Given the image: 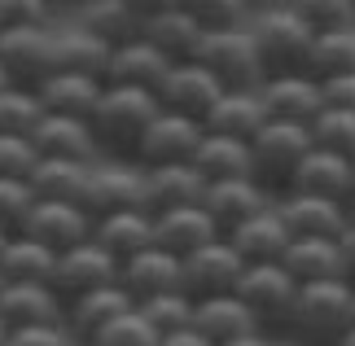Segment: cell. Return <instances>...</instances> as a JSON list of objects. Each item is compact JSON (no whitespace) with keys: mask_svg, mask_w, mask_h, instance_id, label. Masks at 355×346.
Returning <instances> with one entry per match:
<instances>
[{"mask_svg":"<svg viewBox=\"0 0 355 346\" xmlns=\"http://www.w3.org/2000/svg\"><path fill=\"white\" fill-rule=\"evenodd\" d=\"M158 96L145 88H123V84H101V96L88 114V128L97 136L101 158H132L141 132L149 128V119L158 114Z\"/></svg>","mask_w":355,"mask_h":346,"instance_id":"6da1fadb","label":"cell"},{"mask_svg":"<svg viewBox=\"0 0 355 346\" xmlns=\"http://www.w3.org/2000/svg\"><path fill=\"white\" fill-rule=\"evenodd\" d=\"M355 329V307H351V285L347 281H311L298 285L290 334L298 346H338Z\"/></svg>","mask_w":355,"mask_h":346,"instance_id":"7a4b0ae2","label":"cell"},{"mask_svg":"<svg viewBox=\"0 0 355 346\" xmlns=\"http://www.w3.org/2000/svg\"><path fill=\"white\" fill-rule=\"evenodd\" d=\"M245 149H250V180L268 198H281V193H290V184H294L298 162L311 154V132L303 123L268 119L263 128L245 141Z\"/></svg>","mask_w":355,"mask_h":346,"instance_id":"3957f363","label":"cell"},{"mask_svg":"<svg viewBox=\"0 0 355 346\" xmlns=\"http://www.w3.org/2000/svg\"><path fill=\"white\" fill-rule=\"evenodd\" d=\"M233 294L245 302V311H250V320H254V334H263V338H285L290 334L298 281L281 268V263H245Z\"/></svg>","mask_w":355,"mask_h":346,"instance_id":"277c9868","label":"cell"},{"mask_svg":"<svg viewBox=\"0 0 355 346\" xmlns=\"http://www.w3.org/2000/svg\"><path fill=\"white\" fill-rule=\"evenodd\" d=\"M245 31L254 40L263 75H303L307 71V53H311V35L316 31H311L307 22H298L285 5L263 9Z\"/></svg>","mask_w":355,"mask_h":346,"instance_id":"5b68a950","label":"cell"},{"mask_svg":"<svg viewBox=\"0 0 355 346\" xmlns=\"http://www.w3.org/2000/svg\"><path fill=\"white\" fill-rule=\"evenodd\" d=\"M193 62L207 66V71L220 79V88H259L268 79L245 26H237V31H207Z\"/></svg>","mask_w":355,"mask_h":346,"instance_id":"8992f818","label":"cell"},{"mask_svg":"<svg viewBox=\"0 0 355 346\" xmlns=\"http://www.w3.org/2000/svg\"><path fill=\"white\" fill-rule=\"evenodd\" d=\"M79 206L97 219V215H110V211H145V180L141 167L132 158H97L88 167L84 180V193H79Z\"/></svg>","mask_w":355,"mask_h":346,"instance_id":"52a82bcc","label":"cell"},{"mask_svg":"<svg viewBox=\"0 0 355 346\" xmlns=\"http://www.w3.org/2000/svg\"><path fill=\"white\" fill-rule=\"evenodd\" d=\"M202 123L198 119H184V114H171V110H158L149 119V128L141 132V141L132 149V162L136 167H162V162H189L193 149L202 141Z\"/></svg>","mask_w":355,"mask_h":346,"instance_id":"ba28073f","label":"cell"},{"mask_svg":"<svg viewBox=\"0 0 355 346\" xmlns=\"http://www.w3.org/2000/svg\"><path fill=\"white\" fill-rule=\"evenodd\" d=\"M0 71L9 84L35 88L53 71V26H9L0 31Z\"/></svg>","mask_w":355,"mask_h":346,"instance_id":"9c48e42d","label":"cell"},{"mask_svg":"<svg viewBox=\"0 0 355 346\" xmlns=\"http://www.w3.org/2000/svg\"><path fill=\"white\" fill-rule=\"evenodd\" d=\"M101 285H119V259L105 254L92 237L79 241V245H71V250H62L58 263H53L49 289L62 302L75 298V294H88V289H101Z\"/></svg>","mask_w":355,"mask_h":346,"instance_id":"30bf717a","label":"cell"},{"mask_svg":"<svg viewBox=\"0 0 355 346\" xmlns=\"http://www.w3.org/2000/svg\"><path fill=\"white\" fill-rule=\"evenodd\" d=\"M281 224L290 228V237H329L338 241V232L351 224V206L347 202H334V198H320V193H303V189H290L281 198H272Z\"/></svg>","mask_w":355,"mask_h":346,"instance_id":"8fae6325","label":"cell"},{"mask_svg":"<svg viewBox=\"0 0 355 346\" xmlns=\"http://www.w3.org/2000/svg\"><path fill=\"white\" fill-rule=\"evenodd\" d=\"M245 263L237 259V250L224 237H215L207 245H198L193 254L180 259V289L189 298H211V294H233L237 276Z\"/></svg>","mask_w":355,"mask_h":346,"instance_id":"7c38bea8","label":"cell"},{"mask_svg":"<svg viewBox=\"0 0 355 346\" xmlns=\"http://www.w3.org/2000/svg\"><path fill=\"white\" fill-rule=\"evenodd\" d=\"M18 237H31V241L44 245V250L62 254V250H71V245L92 237V215L79 202H40L35 198Z\"/></svg>","mask_w":355,"mask_h":346,"instance_id":"4fadbf2b","label":"cell"},{"mask_svg":"<svg viewBox=\"0 0 355 346\" xmlns=\"http://www.w3.org/2000/svg\"><path fill=\"white\" fill-rule=\"evenodd\" d=\"M220 79H215L207 66L198 62H171L167 75H162V84L154 88L158 105L171 110V114H184V119H207V110L215 105V96H220Z\"/></svg>","mask_w":355,"mask_h":346,"instance_id":"5bb4252c","label":"cell"},{"mask_svg":"<svg viewBox=\"0 0 355 346\" xmlns=\"http://www.w3.org/2000/svg\"><path fill=\"white\" fill-rule=\"evenodd\" d=\"M198 206L207 211V219L215 224V232L228 237L237 224H245L250 215H259L263 206H272V198L254 184L250 175H233V180H211V184L202 189V202Z\"/></svg>","mask_w":355,"mask_h":346,"instance_id":"9a60e30c","label":"cell"},{"mask_svg":"<svg viewBox=\"0 0 355 346\" xmlns=\"http://www.w3.org/2000/svg\"><path fill=\"white\" fill-rule=\"evenodd\" d=\"M136 302L123 294V285H101V289H88V294H75L62 302V329L75 346H88V338L97 334L101 325H110L114 315H123Z\"/></svg>","mask_w":355,"mask_h":346,"instance_id":"2e32d148","label":"cell"},{"mask_svg":"<svg viewBox=\"0 0 355 346\" xmlns=\"http://www.w3.org/2000/svg\"><path fill=\"white\" fill-rule=\"evenodd\" d=\"M119 285L132 302L171 294V289H180V259L158 250V245H145V250H136L132 259L119 263Z\"/></svg>","mask_w":355,"mask_h":346,"instance_id":"e0dca14e","label":"cell"},{"mask_svg":"<svg viewBox=\"0 0 355 346\" xmlns=\"http://www.w3.org/2000/svg\"><path fill=\"white\" fill-rule=\"evenodd\" d=\"M40 158H71V162H97V136H92L88 119H66V114H44L35 132L26 136Z\"/></svg>","mask_w":355,"mask_h":346,"instance_id":"ac0fdd59","label":"cell"},{"mask_svg":"<svg viewBox=\"0 0 355 346\" xmlns=\"http://www.w3.org/2000/svg\"><path fill=\"white\" fill-rule=\"evenodd\" d=\"M259 101H263L268 119L303 123V128L320 114V88L311 75H268L259 84Z\"/></svg>","mask_w":355,"mask_h":346,"instance_id":"d6986e66","label":"cell"},{"mask_svg":"<svg viewBox=\"0 0 355 346\" xmlns=\"http://www.w3.org/2000/svg\"><path fill=\"white\" fill-rule=\"evenodd\" d=\"M167 58L154 49V44H145L141 35L128 40V44H114L110 49V58H105V71H101V84H123V88H145V92H154L162 84V75H167Z\"/></svg>","mask_w":355,"mask_h":346,"instance_id":"ffe728a7","label":"cell"},{"mask_svg":"<svg viewBox=\"0 0 355 346\" xmlns=\"http://www.w3.org/2000/svg\"><path fill=\"white\" fill-rule=\"evenodd\" d=\"M145 180V211H171V206H193L202 202L207 180L193 171V162H162V167H141Z\"/></svg>","mask_w":355,"mask_h":346,"instance_id":"44dd1931","label":"cell"},{"mask_svg":"<svg viewBox=\"0 0 355 346\" xmlns=\"http://www.w3.org/2000/svg\"><path fill=\"white\" fill-rule=\"evenodd\" d=\"M268 123V110L259 101V88H224L207 110L202 128L215 136H233V141H250V136Z\"/></svg>","mask_w":355,"mask_h":346,"instance_id":"7402d4cb","label":"cell"},{"mask_svg":"<svg viewBox=\"0 0 355 346\" xmlns=\"http://www.w3.org/2000/svg\"><path fill=\"white\" fill-rule=\"evenodd\" d=\"M202 26L189 18V9H162V13H145L141 18V40L154 44L167 62H193L198 44H202Z\"/></svg>","mask_w":355,"mask_h":346,"instance_id":"603a6c76","label":"cell"},{"mask_svg":"<svg viewBox=\"0 0 355 346\" xmlns=\"http://www.w3.org/2000/svg\"><path fill=\"white\" fill-rule=\"evenodd\" d=\"M215 237H220V232H215V224L207 219V211H202L198 202L193 206H171V211L154 215V245L175 254V259L193 254L198 245H207Z\"/></svg>","mask_w":355,"mask_h":346,"instance_id":"cb8c5ba5","label":"cell"},{"mask_svg":"<svg viewBox=\"0 0 355 346\" xmlns=\"http://www.w3.org/2000/svg\"><path fill=\"white\" fill-rule=\"evenodd\" d=\"M290 189L320 193V198H334V202H347V206H351V198H355V167H351V158L311 145V154L298 162Z\"/></svg>","mask_w":355,"mask_h":346,"instance_id":"d4e9b609","label":"cell"},{"mask_svg":"<svg viewBox=\"0 0 355 346\" xmlns=\"http://www.w3.org/2000/svg\"><path fill=\"white\" fill-rule=\"evenodd\" d=\"M189 329H198L211 346H224L241 334H254V320L237 294H211V298H193Z\"/></svg>","mask_w":355,"mask_h":346,"instance_id":"484cf974","label":"cell"},{"mask_svg":"<svg viewBox=\"0 0 355 346\" xmlns=\"http://www.w3.org/2000/svg\"><path fill=\"white\" fill-rule=\"evenodd\" d=\"M92 241L101 245L105 254H114L119 263L132 259L136 250L154 245V215L149 211H110V215H97L92 219Z\"/></svg>","mask_w":355,"mask_h":346,"instance_id":"4316f807","label":"cell"},{"mask_svg":"<svg viewBox=\"0 0 355 346\" xmlns=\"http://www.w3.org/2000/svg\"><path fill=\"white\" fill-rule=\"evenodd\" d=\"M35 96L44 114H66V119H88L101 96V79L92 75H71V71H49L35 84Z\"/></svg>","mask_w":355,"mask_h":346,"instance_id":"83f0119b","label":"cell"},{"mask_svg":"<svg viewBox=\"0 0 355 346\" xmlns=\"http://www.w3.org/2000/svg\"><path fill=\"white\" fill-rule=\"evenodd\" d=\"M0 320L9 329H26V325H62V298L49 285H31V281H9L0 289Z\"/></svg>","mask_w":355,"mask_h":346,"instance_id":"f1b7e54d","label":"cell"},{"mask_svg":"<svg viewBox=\"0 0 355 346\" xmlns=\"http://www.w3.org/2000/svg\"><path fill=\"white\" fill-rule=\"evenodd\" d=\"M224 241L237 250L241 263H277L281 250H285V241H290V228L281 224L277 206H263L259 215H250L245 224H237Z\"/></svg>","mask_w":355,"mask_h":346,"instance_id":"f546056e","label":"cell"},{"mask_svg":"<svg viewBox=\"0 0 355 346\" xmlns=\"http://www.w3.org/2000/svg\"><path fill=\"white\" fill-rule=\"evenodd\" d=\"M277 263L294 276L298 285L343 281V272H338V241H329V237H290Z\"/></svg>","mask_w":355,"mask_h":346,"instance_id":"4dcf8cb0","label":"cell"},{"mask_svg":"<svg viewBox=\"0 0 355 346\" xmlns=\"http://www.w3.org/2000/svg\"><path fill=\"white\" fill-rule=\"evenodd\" d=\"M88 35L105 40V44H128V40L141 35V13H136L128 0H79V22Z\"/></svg>","mask_w":355,"mask_h":346,"instance_id":"1f68e13d","label":"cell"},{"mask_svg":"<svg viewBox=\"0 0 355 346\" xmlns=\"http://www.w3.org/2000/svg\"><path fill=\"white\" fill-rule=\"evenodd\" d=\"M105 58H110V44L97 35H88L84 26H71V31H53V71H71V75H92L101 79Z\"/></svg>","mask_w":355,"mask_h":346,"instance_id":"d6a6232c","label":"cell"},{"mask_svg":"<svg viewBox=\"0 0 355 346\" xmlns=\"http://www.w3.org/2000/svg\"><path fill=\"white\" fill-rule=\"evenodd\" d=\"M92 162H71V158H35L31 175H26V189L35 193L40 202H79L84 193Z\"/></svg>","mask_w":355,"mask_h":346,"instance_id":"836d02e7","label":"cell"},{"mask_svg":"<svg viewBox=\"0 0 355 346\" xmlns=\"http://www.w3.org/2000/svg\"><path fill=\"white\" fill-rule=\"evenodd\" d=\"M193 171L207 180H233V175H250V149L245 141H233V136H215V132H202V141L193 149Z\"/></svg>","mask_w":355,"mask_h":346,"instance_id":"e575fe53","label":"cell"},{"mask_svg":"<svg viewBox=\"0 0 355 346\" xmlns=\"http://www.w3.org/2000/svg\"><path fill=\"white\" fill-rule=\"evenodd\" d=\"M320 79H338V75H355V26L347 31H316L311 35V53H307V71Z\"/></svg>","mask_w":355,"mask_h":346,"instance_id":"d590c367","label":"cell"},{"mask_svg":"<svg viewBox=\"0 0 355 346\" xmlns=\"http://www.w3.org/2000/svg\"><path fill=\"white\" fill-rule=\"evenodd\" d=\"M53 263H58V254L44 250V245L31 241V237H9L0 245V276H5V285L9 281L49 285L53 281Z\"/></svg>","mask_w":355,"mask_h":346,"instance_id":"8d00e7d4","label":"cell"},{"mask_svg":"<svg viewBox=\"0 0 355 346\" xmlns=\"http://www.w3.org/2000/svg\"><path fill=\"white\" fill-rule=\"evenodd\" d=\"M40 119H44V105H40L35 88L22 84L0 88V136H31Z\"/></svg>","mask_w":355,"mask_h":346,"instance_id":"74e56055","label":"cell"},{"mask_svg":"<svg viewBox=\"0 0 355 346\" xmlns=\"http://www.w3.org/2000/svg\"><path fill=\"white\" fill-rule=\"evenodd\" d=\"M307 132H311V145L316 149L355 158V110H320L307 123Z\"/></svg>","mask_w":355,"mask_h":346,"instance_id":"f35d334b","label":"cell"},{"mask_svg":"<svg viewBox=\"0 0 355 346\" xmlns=\"http://www.w3.org/2000/svg\"><path fill=\"white\" fill-rule=\"evenodd\" d=\"M184 9L202 31H237V26H250L254 13L250 0H184Z\"/></svg>","mask_w":355,"mask_h":346,"instance_id":"ab89813d","label":"cell"},{"mask_svg":"<svg viewBox=\"0 0 355 346\" xmlns=\"http://www.w3.org/2000/svg\"><path fill=\"white\" fill-rule=\"evenodd\" d=\"M298 22H307L311 31H347L355 26V5L351 0H281Z\"/></svg>","mask_w":355,"mask_h":346,"instance_id":"60d3db41","label":"cell"},{"mask_svg":"<svg viewBox=\"0 0 355 346\" xmlns=\"http://www.w3.org/2000/svg\"><path fill=\"white\" fill-rule=\"evenodd\" d=\"M88 346H158V334L149 329V320L136 307H128L123 315H114L110 325H101L88 338Z\"/></svg>","mask_w":355,"mask_h":346,"instance_id":"b9f144b4","label":"cell"},{"mask_svg":"<svg viewBox=\"0 0 355 346\" xmlns=\"http://www.w3.org/2000/svg\"><path fill=\"white\" fill-rule=\"evenodd\" d=\"M136 311L149 320L154 334H171V329H184L189 325V311H193V298L184 289H171V294H154L145 302H136Z\"/></svg>","mask_w":355,"mask_h":346,"instance_id":"7bdbcfd3","label":"cell"},{"mask_svg":"<svg viewBox=\"0 0 355 346\" xmlns=\"http://www.w3.org/2000/svg\"><path fill=\"white\" fill-rule=\"evenodd\" d=\"M31 202H35V193L26 189V180H0V232L5 237H18L22 232Z\"/></svg>","mask_w":355,"mask_h":346,"instance_id":"ee69618b","label":"cell"},{"mask_svg":"<svg viewBox=\"0 0 355 346\" xmlns=\"http://www.w3.org/2000/svg\"><path fill=\"white\" fill-rule=\"evenodd\" d=\"M35 158L40 154L26 136H0V180H26Z\"/></svg>","mask_w":355,"mask_h":346,"instance_id":"f6af8a7d","label":"cell"},{"mask_svg":"<svg viewBox=\"0 0 355 346\" xmlns=\"http://www.w3.org/2000/svg\"><path fill=\"white\" fill-rule=\"evenodd\" d=\"M53 0H0V31L9 26H40L49 22Z\"/></svg>","mask_w":355,"mask_h":346,"instance_id":"bcb514c9","label":"cell"},{"mask_svg":"<svg viewBox=\"0 0 355 346\" xmlns=\"http://www.w3.org/2000/svg\"><path fill=\"white\" fill-rule=\"evenodd\" d=\"M5 346H75L66 338L62 325H26V329H9Z\"/></svg>","mask_w":355,"mask_h":346,"instance_id":"7dc6e473","label":"cell"},{"mask_svg":"<svg viewBox=\"0 0 355 346\" xmlns=\"http://www.w3.org/2000/svg\"><path fill=\"white\" fill-rule=\"evenodd\" d=\"M320 110H355V75L320 79Z\"/></svg>","mask_w":355,"mask_h":346,"instance_id":"c3c4849f","label":"cell"},{"mask_svg":"<svg viewBox=\"0 0 355 346\" xmlns=\"http://www.w3.org/2000/svg\"><path fill=\"white\" fill-rule=\"evenodd\" d=\"M338 272L347 285H355V219L338 232Z\"/></svg>","mask_w":355,"mask_h":346,"instance_id":"681fc988","label":"cell"},{"mask_svg":"<svg viewBox=\"0 0 355 346\" xmlns=\"http://www.w3.org/2000/svg\"><path fill=\"white\" fill-rule=\"evenodd\" d=\"M158 346H211L207 338L198 334V329H171V334H158Z\"/></svg>","mask_w":355,"mask_h":346,"instance_id":"f907efd6","label":"cell"},{"mask_svg":"<svg viewBox=\"0 0 355 346\" xmlns=\"http://www.w3.org/2000/svg\"><path fill=\"white\" fill-rule=\"evenodd\" d=\"M128 5H132V9H136V13H141V18H145V13H162V9H180L184 0H128Z\"/></svg>","mask_w":355,"mask_h":346,"instance_id":"816d5d0a","label":"cell"},{"mask_svg":"<svg viewBox=\"0 0 355 346\" xmlns=\"http://www.w3.org/2000/svg\"><path fill=\"white\" fill-rule=\"evenodd\" d=\"M224 346H272V338H263V334H241V338L224 342Z\"/></svg>","mask_w":355,"mask_h":346,"instance_id":"f5cc1de1","label":"cell"},{"mask_svg":"<svg viewBox=\"0 0 355 346\" xmlns=\"http://www.w3.org/2000/svg\"><path fill=\"white\" fill-rule=\"evenodd\" d=\"M254 9H272V5H281V0H250Z\"/></svg>","mask_w":355,"mask_h":346,"instance_id":"db71d44e","label":"cell"},{"mask_svg":"<svg viewBox=\"0 0 355 346\" xmlns=\"http://www.w3.org/2000/svg\"><path fill=\"white\" fill-rule=\"evenodd\" d=\"M5 338H9V325H5V320H0V346H5Z\"/></svg>","mask_w":355,"mask_h":346,"instance_id":"11a10c76","label":"cell"},{"mask_svg":"<svg viewBox=\"0 0 355 346\" xmlns=\"http://www.w3.org/2000/svg\"><path fill=\"white\" fill-rule=\"evenodd\" d=\"M338 346H355V329H351V334H347L343 342H338Z\"/></svg>","mask_w":355,"mask_h":346,"instance_id":"9f6ffc18","label":"cell"},{"mask_svg":"<svg viewBox=\"0 0 355 346\" xmlns=\"http://www.w3.org/2000/svg\"><path fill=\"white\" fill-rule=\"evenodd\" d=\"M5 84H9V79H5V71H0V88H5Z\"/></svg>","mask_w":355,"mask_h":346,"instance_id":"6f0895ef","label":"cell"},{"mask_svg":"<svg viewBox=\"0 0 355 346\" xmlns=\"http://www.w3.org/2000/svg\"><path fill=\"white\" fill-rule=\"evenodd\" d=\"M351 307H355V285H351Z\"/></svg>","mask_w":355,"mask_h":346,"instance_id":"680465c9","label":"cell"},{"mask_svg":"<svg viewBox=\"0 0 355 346\" xmlns=\"http://www.w3.org/2000/svg\"><path fill=\"white\" fill-rule=\"evenodd\" d=\"M351 219H355V198H351Z\"/></svg>","mask_w":355,"mask_h":346,"instance_id":"91938a15","label":"cell"},{"mask_svg":"<svg viewBox=\"0 0 355 346\" xmlns=\"http://www.w3.org/2000/svg\"><path fill=\"white\" fill-rule=\"evenodd\" d=\"M5 241H9V237H5V232H0V245H5Z\"/></svg>","mask_w":355,"mask_h":346,"instance_id":"94428289","label":"cell"},{"mask_svg":"<svg viewBox=\"0 0 355 346\" xmlns=\"http://www.w3.org/2000/svg\"><path fill=\"white\" fill-rule=\"evenodd\" d=\"M0 289H5V276H0Z\"/></svg>","mask_w":355,"mask_h":346,"instance_id":"6125c7cd","label":"cell"},{"mask_svg":"<svg viewBox=\"0 0 355 346\" xmlns=\"http://www.w3.org/2000/svg\"><path fill=\"white\" fill-rule=\"evenodd\" d=\"M351 167H355V158H351Z\"/></svg>","mask_w":355,"mask_h":346,"instance_id":"be15d7a7","label":"cell"},{"mask_svg":"<svg viewBox=\"0 0 355 346\" xmlns=\"http://www.w3.org/2000/svg\"><path fill=\"white\" fill-rule=\"evenodd\" d=\"M53 5H58V0H53Z\"/></svg>","mask_w":355,"mask_h":346,"instance_id":"e7e4bbea","label":"cell"},{"mask_svg":"<svg viewBox=\"0 0 355 346\" xmlns=\"http://www.w3.org/2000/svg\"><path fill=\"white\" fill-rule=\"evenodd\" d=\"M351 5H355V0H351Z\"/></svg>","mask_w":355,"mask_h":346,"instance_id":"03108f58","label":"cell"}]
</instances>
